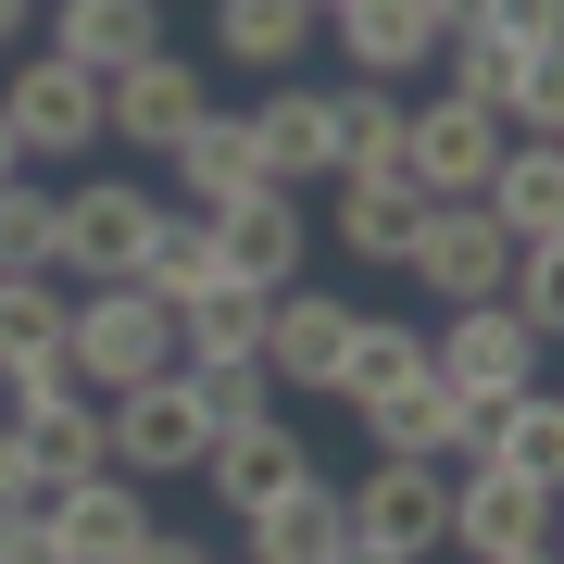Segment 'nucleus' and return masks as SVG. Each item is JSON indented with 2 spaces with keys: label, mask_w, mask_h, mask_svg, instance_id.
I'll list each match as a JSON object with an SVG mask.
<instances>
[{
  "label": "nucleus",
  "mask_w": 564,
  "mask_h": 564,
  "mask_svg": "<svg viewBox=\"0 0 564 564\" xmlns=\"http://www.w3.org/2000/svg\"><path fill=\"white\" fill-rule=\"evenodd\" d=\"M63 364H76L88 389H139L176 364V302H151L139 276H113V289H76V314H63Z\"/></svg>",
  "instance_id": "obj_1"
},
{
  "label": "nucleus",
  "mask_w": 564,
  "mask_h": 564,
  "mask_svg": "<svg viewBox=\"0 0 564 564\" xmlns=\"http://www.w3.org/2000/svg\"><path fill=\"white\" fill-rule=\"evenodd\" d=\"M101 452H113L139 489H163V477H202L214 414H202V389H188V364H163V377L113 389V402H101Z\"/></svg>",
  "instance_id": "obj_2"
},
{
  "label": "nucleus",
  "mask_w": 564,
  "mask_h": 564,
  "mask_svg": "<svg viewBox=\"0 0 564 564\" xmlns=\"http://www.w3.org/2000/svg\"><path fill=\"white\" fill-rule=\"evenodd\" d=\"M351 502V540L389 552V564H440L452 540V464H414V452H364V477L339 489Z\"/></svg>",
  "instance_id": "obj_3"
},
{
  "label": "nucleus",
  "mask_w": 564,
  "mask_h": 564,
  "mask_svg": "<svg viewBox=\"0 0 564 564\" xmlns=\"http://www.w3.org/2000/svg\"><path fill=\"white\" fill-rule=\"evenodd\" d=\"M0 126H13V151L51 176V163L101 151V76H88V63H63V51H25L13 76H0Z\"/></svg>",
  "instance_id": "obj_4"
},
{
  "label": "nucleus",
  "mask_w": 564,
  "mask_h": 564,
  "mask_svg": "<svg viewBox=\"0 0 564 564\" xmlns=\"http://www.w3.org/2000/svg\"><path fill=\"white\" fill-rule=\"evenodd\" d=\"M151 214H163V188L139 176H76L63 188V276L76 289H113V276H139V251H151Z\"/></svg>",
  "instance_id": "obj_5"
},
{
  "label": "nucleus",
  "mask_w": 564,
  "mask_h": 564,
  "mask_svg": "<svg viewBox=\"0 0 564 564\" xmlns=\"http://www.w3.org/2000/svg\"><path fill=\"white\" fill-rule=\"evenodd\" d=\"M514 126L489 113V101H452V88H426V101L402 113V176L426 188V202H477L489 188V163H502Z\"/></svg>",
  "instance_id": "obj_6"
},
{
  "label": "nucleus",
  "mask_w": 564,
  "mask_h": 564,
  "mask_svg": "<svg viewBox=\"0 0 564 564\" xmlns=\"http://www.w3.org/2000/svg\"><path fill=\"white\" fill-rule=\"evenodd\" d=\"M202 113H214V76H202V63H176V51H151V63H126V76H101V139L139 151V163H163Z\"/></svg>",
  "instance_id": "obj_7"
},
{
  "label": "nucleus",
  "mask_w": 564,
  "mask_h": 564,
  "mask_svg": "<svg viewBox=\"0 0 564 564\" xmlns=\"http://www.w3.org/2000/svg\"><path fill=\"white\" fill-rule=\"evenodd\" d=\"M39 514H51V540H63V564H126V552H139L151 540V489L139 477H126V464H88V477H51L39 489Z\"/></svg>",
  "instance_id": "obj_8"
},
{
  "label": "nucleus",
  "mask_w": 564,
  "mask_h": 564,
  "mask_svg": "<svg viewBox=\"0 0 564 564\" xmlns=\"http://www.w3.org/2000/svg\"><path fill=\"white\" fill-rule=\"evenodd\" d=\"M351 414H364V452H414V464H477V440H489V402L440 389L426 364L402 389H377V402H351Z\"/></svg>",
  "instance_id": "obj_9"
},
{
  "label": "nucleus",
  "mask_w": 564,
  "mask_h": 564,
  "mask_svg": "<svg viewBox=\"0 0 564 564\" xmlns=\"http://www.w3.org/2000/svg\"><path fill=\"white\" fill-rule=\"evenodd\" d=\"M339 339H351V302L314 289V276H289L263 302V377H276V402H326L339 389Z\"/></svg>",
  "instance_id": "obj_10"
},
{
  "label": "nucleus",
  "mask_w": 564,
  "mask_h": 564,
  "mask_svg": "<svg viewBox=\"0 0 564 564\" xmlns=\"http://www.w3.org/2000/svg\"><path fill=\"white\" fill-rule=\"evenodd\" d=\"M426 377H440V389H464V402H502V389H527V377H540V339H527L502 302H452L440 326H426Z\"/></svg>",
  "instance_id": "obj_11"
},
{
  "label": "nucleus",
  "mask_w": 564,
  "mask_h": 564,
  "mask_svg": "<svg viewBox=\"0 0 564 564\" xmlns=\"http://www.w3.org/2000/svg\"><path fill=\"white\" fill-rule=\"evenodd\" d=\"M552 540V489L514 477V464H452V540L464 564H502V552H540Z\"/></svg>",
  "instance_id": "obj_12"
},
{
  "label": "nucleus",
  "mask_w": 564,
  "mask_h": 564,
  "mask_svg": "<svg viewBox=\"0 0 564 564\" xmlns=\"http://www.w3.org/2000/svg\"><path fill=\"white\" fill-rule=\"evenodd\" d=\"M214 263L239 289H289L314 263V214H302V188H239V202H214Z\"/></svg>",
  "instance_id": "obj_13"
},
{
  "label": "nucleus",
  "mask_w": 564,
  "mask_h": 564,
  "mask_svg": "<svg viewBox=\"0 0 564 564\" xmlns=\"http://www.w3.org/2000/svg\"><path fill=\"white\" fill-rule=\"evenodd\" d=\"M502 263H514V239H502V226H489L477 202H440V214H426L414 226V251H402V276L426 289V302H502Z\"/></svg>",
  "instance_id": "obj_14"
},
{
  "label": "nucleus",
  "mask_w": 564,
  "mask_h": 564,
  "mask_svg": "<svg viewBox=\"0 0 564 564\" xmlns=\"http://www.w3.org/2000/svg\"><path fill=\"white\" fill-rule=\"evenodd\" d=\"M326 39H339V63L364 88H414L426 63H440V13H426V0H326Z\"/></svg>",
  "instance_id": "obj_15"
},
{
  "label": "nucleus",
  "mask_w": 564,
  "mask_h": 564,
  "mask_svg": "<svg viewBox=\"0 0 564 564\" xmlns=\"http://www.w3.org/2000/svg\"><path fill=\"white\" fill-rule=\"evenodd\" d=\"M426 214H440V202H426L402 163H351V176H326V239H339L351 263H402Z\"/></svg>",
  "instance_id": "obj_16"
},
{
  "label": "nucleus",
  "mask_w": 564,
  "mask_h": 564,
  "mask_svg": "<svg viewBox=\"0 0 564 564\" xmlns=\"http://www.w3.org/2000/svg\"><path fill=\"white\" fill-rule=\"evenodd\" d=\"M302 477H314V452H302V426H289V414L214 426V452H202V489H214V514H226V527L263 514L276 489H302Z\"/></svg>",
  "instance_id": "obj_17"
},
{
  "label": "nucleus",
  "mask_w": 564,
  "mask_h": 564,
  "mask_svg": "<svg viewBox=\"0 0 564 564\" xmlns=\"http://www.w3.org/2000/svg\"><path fill=\"white\" fill-rule=\"evenodd\" d=\"M251 139H263V176H276V188H326V176H339V88L276 76L251 101Z\"/></svg>",
  "instance_id": "obj_18"
},
{
  "label": "nucleus",
  "mask_w": 564,
  "mask_h": 564,
  "mask_svg": "<svg viewBox=\"0 0 564 564\" xmlns=\"http://www.w3.org/2000/svg\"><path fill=\"white\" fill-rule=\"evenodd\" d=\"M39 51L88 63V76H126V63L163 51V0H39Z\"/></svg>",
  "instance_id": "obj_19"
},
{
  "label": "nucleus",
  "mask_w": 564,
  "mask_h": 564,
  "mask_svg": "<svg viewBox=\"0 0 564 564\" xmlns=\"http://www.w3.org/2000/svg\"><path fill=\"white\" fill-rule=\"evenodd\" d=\"M163 163H176V214H214V202H239V188H276L263 176V139H251V101H214Z\"/></svg>",
  "instance_id": "obj_20"
},
{
  "label": "nucleus",
  "mask_w": 564,
  "mask_h": 564,
  "mask_svg": "<svg viewBox=\"0 0 564 564\" xmlns=\"http://www.w3.org/2000/svg\"><path fill=\"white\" fill-rule=\"evenodd\" d=\"M339 552H351L339 477H302V489H276L263 514H239V564H339Z\"/></svg>",
  "instance_id": "obj_21"
},
{
  "label": "nucleus",
  "mask_w": 564,
  "mask_h": 564,
  "mask_svg": "<svg viewBox=\"0 0 564 564\" xmlns=\"http://www.w3.org/2000/svg\"><path fill=\"white\" fill-rule=\"evenodd\" d=\"M477 214L502 226V239H564V139H502Z\"/></svg>",
  "instance_id": "obj_22"
},
{
  "label": "nucleus",
  "mask_w": 564,
  "mask_h": 564,
  "mask_svg": "<svg viewBox=\"0 0 564 564\" xmlns=\"http://www.w3.org/2000/svg\"><path fill=\"white\" fill-rule=\"evenodd\" d=\"M13 440H25V464H39V477H88V464H113V452H101V389H88V377L39 389V402L13 414Z\"/></svg>",
  "instance_id": "obj_23"
},
{
  "label": "nucleus",
  "mask_w": 564,
  "mask_h": 564,
  "mask_svg": "<svg viewBox=\"0 0 564 564\" xmlns=\"http://www.w3.org/2000/svg\"><path fill=\"white\" fill-rule=\"evenodd\" d=\"M214 51L239 63V76H302L314 0H214Z\"/></svg>",
  "instance_id": "obj_24"
},
{
  "label": "nucleus",
  "mask_w": 564,
  "mask_h": 564,
  "mask_svg": "<svg viewBox=\"0 0 564 564\" xmlns=\"http://www.w3.org/2000/svg\"><path fill=\"white\" fill-rule=\"evenodd\" d=\"M477 464H514V477H540V489H564V402H552L540 377L489 402V440H477Z\"/></svg>",
  "instance_id": "obj_25"
},
{
  "label": "nucleus",
  "mask_w": 564,
  "mask_h": 564,
  "mask_svg": "<svg viewBox=\"0 0 564 564\" xmlns=\"http://www.w3.org/2000/svg\"><path fill=\"white\" fill-rule=\"evenodd\" d=\"M426 364V326L414 314H364L351 302V339H339V389H326V402H377V389H402Z\"/></svg>",
  "instance_id": "obj_26"
},
{
  "label": "nucleus",
  "mask_w": 564,
  "mask_h": 564,
  "mask_svg": "<svg viewBox=\"0 0 564 564\" xmlns=\"http://www.w3.org/2000/svg\"><path fill=\"white\" fill-rule=\"evenodd\" d=\"M63 314H76V276H51V263H0V364L63 351Z\"/></svg>",
  "instance_id": "obj_27"
},
{
  "label": "nucleus",
  "mask_w": 564,
  "mask_h": 564,
  "mask_svg": "<svg viewBox=\"0 0 564 564\" xmlns=\"http://www.w3.org/2000/svg\"><path fill=\"white\" fill-rule=\"evenodd\" d=\"M263 302H276V289H239V276H214L202 302H176V364H214V351H263Z\"/></svg>",
  "instance_id": "obj_28"
},
{
  "label": "nucleus",
  "mask_w": 564,
  "mask_h": 564,
  "mask_svg": "<svg viewBox=\"0 0 564 564\" xmlns=\"http://www.w3.org/2000/svg\"><path fill=\"white\" fill-rule=\"evenodd\" d=\"M214 276H226V263H214V226L163 202V214H151V251H139V289H151V302H202Z\"/></svg>",
  "instance_id": "obj_29"
},
{
  "label": "nucleus",
  "mask_w": 564,
  "mask_h": 564,
  "mask_svg": "<svg viewBox=\"0 0 564 564\" xmlns=\"http://www.w3.org/2000/svg\"><path fill=\"white\" fill-rule=\"evenodd\" d=\"M63 251V176H39V163H25V176H0V263H51ZM63 276V263H51Z\"/></svg>",
  "instance_id": "obj_30"
},
{
  "label": "nucleus",
  "mask_w": 564,
  "mask_h": 564,
  "mask_svg": "<svg viewBox=\"0 0 564 564\" xmlns=\"http://www.w3.org/2000/svg\"><path fill=\"white\" fill-rule=\"evenodd\" d=\"M402 113H414V88L339 76V176H351V163H402Z\"/></svg>",
  "instance_id": "obj_31"
},
{
  "label": "nucleus",
  "mask_w": 564,
  "mask_h": 564,
  "mask_svg": "<svg viewBox=\"0 0 564 564\" xmlns=\"http://www.w3.org/2000/svg\"><path fill=\"white\" fill-rule=\"evenodd\" d=\"M188 389H202V414H214V426L276 414V377H263V351H214V364H188Z\"/></svg>",
  "instance_id": "obj_32"
},
{
  "label": "nucleus",
  "mask_w": 564,
  "mask_h": 564,
  "mask_svg": "<svg viewBox=\"0 0 564 564\" xmlns=\"http://www.w3.org/2000/svg\"><path fill=\"white\" fill-rule=\"evenodd\" d=\"M489 39H514V51H552V39H564V0H489Z\"/></svg>",
  "instance_id": "obj_33"
},
{
  "label": "nucleus",
  "mask_w": 564,
  "mask_h": 564,
  "mask_svg": "<svg viewBox=\"0 0 564 564\" xmlns=\"http://www.w3.org/2000/svg\"><path fill=\"white\" fill-rule=\"evenodd\" d=\"M39 489H51V477L25 464V440H13V426H0V514H39Z\"/></svg>",
  "instance_id": "obj_34"
},
{
  "label": "nucleus",
  "mask_w": 564,
  "mask_h": 564,
  "mask_svg": "<svg viewBox=\"0 0 564 564\" xmlns=\"http://www.w3.org/2000/svg\"><path fill=\"white\" fill-rule=\"evenodd\" d=\"M0 564H63V540H51V514H0Z\"/></svg>",
  "instance_id": "obj_35"
},
{
  "label": "nucleus",
  "mask_w": 564,
  "mask_h": 564,
  "mask_svg": "<svg viewBox=\"0 0 564 564\" xmlns=\"http://www.w3.org/2000/svg\"><path fill=\"white\" fill-rule=\"evenodd\" d=\"M126 564H214V552H202V540H188V527H151V540H139V552H126Z\"/></svg>",
  "instance_id": "obj_36"
},
{
  "label": "nucleus",
  "mask_w": 564,
  "mask_h": 564,
  "mask_svg": "<svg viewBox=\"0 0 564 564\" xmlns=\"http://www.w3.org/2000/svg\"><path fill=\"white\" fill-rule=\"evenodd\" d=\"M13 39H39V0H0V51Z\"/></svg>",
  "instance_id": "obj_37"
},
{
  "label": "nucleus",
  "mask_w": 564,
  "mask_h": 564,
  "mask_svg": "<svg viewBox=\"0 0 564 564\" xmlns=\"http://www.w3.org/2000/svg\"><path fill=\"white\" fill-rule=\"evenodd\" d=\"M0 176H25V151H13V126H0Z\"/></svg>",
  "instance_id": "obj_38"
},
{
  "label": "nucleus",
  "mask_w": 564,
  "mask_h": 564,
  "mask_svg": "<svg viewBox=\"0 0 564 564\" xmlns=\"http://www.w3.org/2000/svg\"><path fill=\"white\" fill-rule=\"evenodd\" d=\"M502 564H552V540H540V552H502Z\"/></svg>",
  "instance_id": "obj_39"
},
{
  "label": "nucleus",
  "mask_w": 564,
  "mask_h": 564,
  "mask_svg": "<svg viewBox=\"0 0 564 564\" xmlns=\"http://www.w3.org/2000/svg\"><path fill=\"white\" fill-rule=\"evenodd\" d=\"M214 564H239V552H214Z\"/></svg>",
  "instance_id": "obj_40"
},
{
  "label": "nucleus",
  "mask_w": 564,
  "mask_h": 564,
  "mask_svg": "<svg viewBox=\"0 0 564 564\" xmlns=\"http://www.w3.org/2000/svg\"><path fill=\"white\" fill-rule=\"evenodd\" d=\"M314 13H326V0H314Z\"/></svg>",
  "instance_id": "obj_41"
}]
</instances>
